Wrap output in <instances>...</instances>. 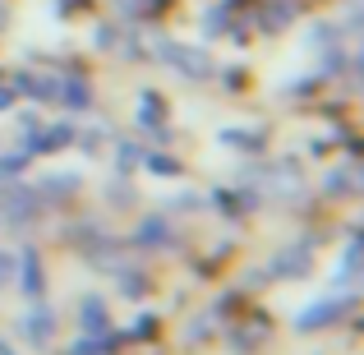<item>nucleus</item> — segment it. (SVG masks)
Wrapping results in <instances>:
<instances>
[{
  "mask_svg": "<svg viewBox=\"0 0 364 355\" xmlns=\"http://www.w3.org/2000/svg\"><path fill=\"white\" fill-rule=\"evenodd\" d=\"M0 107H9V92L5 88H0Z\"/></svg>",
  "mask_w": 364,
  "mask_h": 355,
  "instance_id": "nucleus-8",
  "label": "nucleus"
},
{
  "mask_svg": "<svg viewBox=\"0 0 364 355\" xmlns=\"http://www.w3.org/2000/svg\"><path fill=\"white\" fill-rule=\"evenodd\" d=\"M23 291H28V295L42 291V272H37V254H33V249L23 254Z\"/></svg>",
  "mask_w": 364,
  "mask_h": 355,
  "instance_id": "nucleus-4",
  "label": "nucleus"
},
{
  "mask_svg": "<svg viewBox=\"0 0 364 355\" xmlns=\"http://www.w3.org/2000/svg\"><path fill=\"white\" fill-rule=\"evenodd\" d=\"M65 102H74V107H88V88H83V83H70V88H65Z\"/></svg>",
  "mask_w": 364,
  "mask_h": 355,
  "instance_id": "nucleus-6",
  "label": "nucleus"
},
{
  "mask_svg": "<svg viewBox=\"0 0 364 355\" xmlns=\"http://www.w3.org/2000/svg\"><path fill=\"white\" fill-rule=\"evenodd\" d=\"M9 267H14V263H9V254H0V282L9 277Z\"/></svg>",
  "mask_w": 364,
  "mask_h": 355,
  "instance_id": "nucleus-7",
  "label": "nucleus"
},
{
  "mask_svg": "<svg viewBox=\"0 0 364 355\" xmlns=\"http://www.w3.org/2000/svg\"><path fill=\"white\" fill-rule=\"evenodd\" d=\"M83 319H88V332H102V309H97V300L83 304Z\"/></svg>",
  "mask_w": 364,
  "mask_h": 355,
  "instance_id": "nucleus-5",
  "label": "nucleus"
},
{
  "mask_svg": "<svg viewBox=\"0 0 364 355\" xmlns=\"http://www.w3.org/2000/svg\"><path fill=\"white\" fill-rule=\"evenodd\" d=\"M23 337H28V341H51V314H46V309L28 314V323H23Z\"/></svg>",
  "mask_w": 364,
  "mask_h": 355,
  "instance_id": "nucleus-3",
  "label": "nucleus"
},
{
  "mask_svg": "<svg viewBox=\"0 0 364 355\" xmlns=\"http://www.w3.org/2000/svg\"><path fill=\"white\" fill-rule=\"evenodd\" d=\"M0 203H5V222L23 226V222H28V213L37 208V194H33V189H9V194L0 198Z\"/></svg>",
  "mask_w": 364,
  "mask_h": 355,
  "instance_id": "nucleus-1",
  "label": "nucleus"
},
{
  "mask_svg": "<svg viewBox=\"0 0 364 355\" xmlns=\"http://www.w3.org/2000/svg\"><path fill=\"white\" fill-rule=\"evenodd\" d=\"M166 55L180 65V70H189L194 79H203V74H208V55H203V51H176V46H171Z\"/></svg>",
  "mask_w": 364,
  "mask_h": 355,
  "instance_id": "nucleus-2",
  "label": "nucleus"
}]
</instances>
